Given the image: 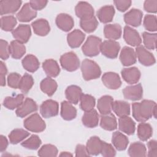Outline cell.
<instances>
[{"instance_id":"obj_33","label":"cell","mask_w":157,"mask_h":157,"mask_svg":"<svg viewBox=\"0 0 157 157\" xmlns=\"http://www.w3.org/2000/svg\"><path fill=\"white\" fill-rule=\"evenodd\" d=\"M102 140L98 136L91 137L86 143V149L90 155H98L101 153Z\"/></svg>"},{"instance_id":"obj_24","label":"cell","mask_w":157,"mask_h":157,"mask_svg":"<svg viewBox=\"0 0 157 157\" xmlns=\"http://www.w3.org/2000/svg\"><path fill=\"white\" fill-rule=\"evenodd\" d=\"M119 129L128 135H132L136 130V123L128 116L120 117L118 120Z\"/></svg>"},{"instance_id":"obj_14","label":"cell","mask_w":157,"mask_h":157,"mask_svg":"<svg viewBox=\"0 0 157 157\" xmlns=\"http://www.w3.org/2000/svg\"><path fill=\"white\" fill-rule=\"evenodd\" d=\"M143 17L142 12L137 9H132L124 15V21L128 25L134 27L141 25Z\"/></svg>"},{"instance_id":"obj_42","label":"cell","mask_w":157,"mask_h":157,"mask_svg":"<svg viewBox=\"0 0 157 157\" xmlns=\"http://www.w3.org/2000/svg\"><path fill=\"white\" fill-rule=\"evenodd\" d=\"M80 26L82 29L87 33H93L98 26V21L94 16L90 18L80 19Z\"/></svg>"},{"instance_id":"obj_44","label":"cell","mask_w":157,"mask_h":157,"mask_svg":"<svg viewBox=\"0 0 157 157\" xmlns=\"http://www.w3.org/2000/svg\"><path fill=\"white\" fill-rule=\"evenodd\" d=\"M17 23L16 18L12 15L4 16L1 18V28L5 31H12Z\"/></svg>"},{"instance_id":"obj_49","label":"cell","mask_w":157,"mask_h":157,"mask_svg":"<svg viewBox=\"0 0 157 157\" xmlns=\"http://www.w3.org/2000/svg\"><path fill=\"white\" fill-rule=\"evenodd\" d=\"M143 25L145 29L153 32L157 29L156 17L154 15H147L144 17Z\"/></svg>"},{"instance_id":"obj_53","label":"cell","mask_w":157,"mask_h":157,"mask_svg":"<svg viewBox=\"0 0 157 157\" xmlns=\"http://www.w3.org/2000/svg\"><path fill=\"white\" fill-rule=\"evenodd\" d=\"M117 9L120 12H124L128 10L131 5L130 0H115L113 1Z\"/></svg>"},{"instance_id":"obj_28","label":"cell","mask_w":157,"mask_h":157,"mask_svg":"<svg viewBox=\"0 0 157 157\" xmlns=\"http://www.w3.org/2000/svg\"><path fill=\"white\" fill-rule=\"evenodd\" d=\"M113 99L109 95H104L101 97L97 104V107L101 115H105L111 113Z\"/></svg>"},{"instance_id":"obj_39","label":"cell","mask_w":157,"mask_h":157,"mask_svg":"<svg viewBox=\"0 0 157 157\" xmlns=\"http://www.w3.org/2000/svg\"><path fill=\"white\" fill-rule=\"evenodd\" d=\"M24 101V96L19 94L16 96H7L3 101V105L9 110L17 109Z\"/></svg>"},{"instance_id":"obj_47","label":"cell","mask_w":157,"mask_h":157,"mask_svg":"<svg viewBox=\"0 0 157 157\" xmlns=\"http://www.w3.org/2000/svg\"><path fill=\"white\" fill-rule=\"evenodd\" d=\"M143 42L146 49L155 50L156 48V41L157 34L156 33H149L144 32L142 34Z\"/></svg>"},{"instance_id":"obj_58","label":"cell","mask_w":157,"mask_h":157,"mask_svg":"<svg viewBox=\"0 0 157 157\" xmlns=\"http://www.w3.org/2000/svg\"><path fill=\"white\" fill-rule=\"evenodd\" d=\"M8 144L9 142L7 138L4 136L1 135L0 136V150L1 152H3L6 150L8 146Z\"/></svg>"},{"instance_id":"obj_29","label":"cell","mask_w":157,"mask_h":157,"mask_svg":"<svg viewBox=\"0 0 157 157\" xmlns=\"http://www.w3.org/2000/svg\"><path fill=\"white\" fill-rule=\"evenodd\" d=\"M112 142L114 147L118 151L124 150L129 144L128 138L120 131L113 132Z\"/></svg>"},{"instance_id":"obj_15","label":"cell","mask_w":157,"mask_h":157,"mask_svg":"<svg viewBox=\"0 0 157 157\" xmlns=\"http://www.w3.org/2000/svg\"><path fill=\"white\" fill-rule=\"evenodd\" d=\"M120 60L123 66H129L136 63L137 56L135 50L129 47H124L120 54Z\"/></svg>"},{"instance_id":"obj_51","label":"cell","mask_w":157,"mask_h":157,"mask_svg":"<svg viewBox=\"0 0 157 157\" xmlns=\"http://www.w3.org/2000/svg\"><path fill=\"white\" fill-rule=\"evenodd\" d=\"M100 153L105 157H113L116 155V151L111 144L102 141Z\"/></svg>"},{"instance_id":"obj_56","label":"cell","mask_w":157,"mask_h":157,"mask_svg":"<svg viewBox=\"0 0 157 157\" xmlns=\"http://www.w3.org/2000/svg\"><path fill=\"white\" fill-rule=\"evenodd\" d=\"M48 1H44V0H31L29 1V4L31 7L34 10H40L42 9H44Z\"/></svg>"},{"instance_id":"obj_8","label":"cell","mask_w":157,"mask_h":157,"mask_svg":"<svg viewBox=\"0 0 157 157\" xmlns=\"http://www.w3.org/2000/svg\"><path fill=\"white\" fill-rule=\"evenodd\" d=\"M135 52L139 61L142 65L150 66L155 63L156 60L153 55L147 50V49H146L144 46H137Z\"/></svg>"},{"instance_id":"obj_36","label":"cell","mask_w":157,"mask_h":157,"mask_svg":"<svg viewBox=\"0 0 157 157\" xmlns=\"http://www.w3.org/2000/svg\"><path fill=\"white\" fill-rule=\"evenodd\" d=\"M40 87L42 92L49 96H52L55 93L58 85L55 80L48 77L41 81Z\"/></svg>"},{"instance_id":"obj_10","label":"cell","mask_w":157,"mask_h":157,"mask_svg":"<svg viewBox=\"0 0 157 157\" xmlns=\"http://www.w3.org/2000/svg\"><path fill=\"white\" fill-rule=\"evenodd\" d=\"M124 98L130 101H138L142 98L143 88L140 83L126 86L123 90Z\"/></svg>"},{"instance_id":"obj_43","label":"cell","mask_w":157,"mask_h":157,"mask_svg":"<svg viewBox=\"0 0 157 157\" xmlns=\"http://www.w3.org/2000/svg\"><path fill=\"white\" fill-rule=\"evenodd\" d=\"M80 101V107L84 112H88L94 109L96 100L93 96L87 94H82Z\"/></svg>"},{"instance_id":"obj_32","label":"cell","mask_w":157,"mask_h":157,"mask_svg":"<svg viewBox=\"0 0 157 157\" xmlns=\"http://www.w3.org/2000/svg\"><path fill=\"white\" fill-rule=\"evenodd\" d=\"M101 127L107 131H113L117 128V122L115 115L112 113L101 115L100 120Z\"/></svg>"},{"instance_id":"obj_20","label":"cell","mask_w":157,"mask_h":157,"mask_svg":"<svg viewBox=\"0 0 157 157\" xmlns=\"http://www.w3.org/2000/svg\"><path fill=\"white\" fill-rule=\"evenodd\" d=\"M37 16V12L30 6L29 3H25L20 11L17 13V18L21 22H28Z\"/></svg>"},{"instance_id":"obj_11","label":"cell","mask_w":157,"mask_h":157,"mask_svg":"<svg viewBox=\"0 0 157 157\" xmlns=\"http://www.w3.org/2000/svg\"><path fill=\"white\" fill-rule=\"evenodd\" d=\"M12 34L16 40L25 44L31 36V27L28 25H20L12 31Z\"/></svg>"},{"instance_id":"obj_41","label":"cell","mask_w":157,"mask_h":157,"mask_svg":"<svg viewBox=\"0 0 157 157\" xmlns=\"http://www.w3.org/2000/svg\"><path fill=\"white\" fill-rule=\"evenodd\" d=\"M29 132L23 129H15L12 130L9 134V141L12 144H17L23 141L28 136Z\"/></svg>"},{"instance_id":"obj_23","label":"cell","mask_w":157,"mask_h":157,"mask_svg":"<svg viewBox=\"0 0 157 157\" xmlns=\"http://www.w3.org/2000/svg\"><path fill=\"white\" fill-rule=\"evenodd\" d=\"M99 116L98 112L93 109L91 110L85 112L82 118L83 124L89 128H93L98 125Z\"/></svg>"},{"instance_id":"obj_27","label":"cell","mask_w":157,"mask_h":157,"mask_svg":"<svg viewBox=\"0 0 157 157\" xmlns=\"http://www.w3.org/2000/svg\"><path fill=\"white\" fill-rule=\"evenodd\" d=\"M32 28L36 34L40 36H45L50 31V27L48 21L44 18L35 20L31 23Z\"/></svg>"},{"instance_id":"obj_13","label":"cell","mask_w":157,"mask_h":157,"mask_svg":"<svg viewBox=\"0 0 157 157\" xmlns=\"http://www.w3.org/2000/svg\"><path fill=\"white\" fill-rule=\"evenodd\" d=\"M103 84L109 89L117 90L121 85V81L119 75L115 72H105L102 76Z\"/></svg>"},{"instance_id":"obj_18","label":"cell","mask_w":157,"mask_h":157,"mask_svg":"<svg viewBox=\"0 0 157 157\" xmlns=\"http://www.w3.org/2000/svg\"><path fill=\"white\" fill-rule=\"evenodd\" d=\"M123 80L129 84L137 83L140 78V72L136 67L124 68L121 71Z\"/></svg>"},{"instance_id":"obj_2","label":"cell","mask_w":157,"mask_h":157,"mask_svg":"<svg viewBox=\"0 0 157 157\" xmlns=\"http://www.w3.org/2000/svg\"><path fill=\"white\" fill-rule=\"evenodd\" d=\"M80 69L83 78L87 81L98 78L101 74V70L99 65L91 59H84L82 62Z\"/></svg>"},{"instance_id":"obj_37","label":"cell","mask_w":157,"mask_h":157,"mask_svg":"<svg viewBox=\"0 0 157 157\" xmlns=\"http://www.w3.org/2000/svg\"><path fill=\"white\" fill-rule=\"evenodd\" d=\"M128 153L131 157H144L147 155L145 145L140 142H135L131 144L128 148Z\"/></svg>"},{"instance_id":"obj_31","label":"cell","mask_w":157,"mask_h":157,"mask_svg":"<svg viewBox=\"0 0 157 157\" xmlns=\"http://www.w3.org/2000/svg\"><path fill=\"white\" fill-rule=\"evenodd\" d=\"M42 68L45 74L50 77H56L60 72L58 63L53 59H48L42 63Z\"/></svg>"},{"instance_id":"obj_34","label":"cell","mask_w":157,"mask_h":157,"mask_svg":"<svg viewBox=\"0 0 157 157\" xmlns=\"http://www.w3.org/2000/svg\"><path fill=\"white\" fill-rule=\"evenodd\" d=\"M112 110L119 117H126L130 114V105L124 101H115L112 104Z\"/></svg>"},{"instance_id":"obj_16","label":"cell","mask_w":157,"mask_h":157,"mask_svg":"<svg viewBox=\"0 0 157 157\" xmlns=\"http://www.w3.org/2000/svg\"><path fill=\"white\" fill-rule=\"evenodd\" d=\"M22 1L20 0H3L0 1V13L1 15L13 13L20 7Z\"/></svg>"},{"instance_id":"obj_45","label":"cell","mask_w":157,"mask_h":157,"mask_svg":"<svg viewBox=\"0 0 157 157\" xmlns=\"http://www.w3.org/2000/svg\"><path fill=\"white\" fill-rule=\"evenodd\" d=\"M34 85L33 77L29 74H25L21 78L19 89L23 93H27Z\"/></svg>"},{"instance_id":"obj_26","label":"cell","mask_w":157,"mask_h":157,"mask_svg":"<svg viewBox=\"0 0 157 157\" xmlns=\"http://www.w3.org/2000/svg\"><path fill=\"white\" fill-rule=\"evenodd\" d=\"M82 94V89L77 85H70L65 90V95L67 101L72 104H77L80 101Z\"/></svg>"},{"instance_id":"obj_25","label":"cell","mask_w":157,"mask_h":157,"mask_svg":"<svg viewBox=\"0 0 157 157\" xmlns=\"http://www.w3.org/2000/svg\"><path fill=\"white\" fill-rule=\"evenodd\" d=\"M122 33L121 27L119 24H108L104 28V34L109 40H117L120 38Z\"/></svg>"},{"instance_id":"obj_55","label":"cell","mask_w":157,"mask_h":157,"mask_svg":"<svg viewBox=\"0 0 157 157\" xmlns=\"http://www.w3.org/2000/svg\"><path fill=\"white\" fill-rule=\"evenodd\" d=\"M148 154L149 157H156L157 156V143L155 140H150L148 144Z\"/></svg>"},{"instance_id":"obj_52","label":"cell","mask_w":157,"mask_h":157,"mask_svg":"<svg viewBox=\"0 0 157 157\" xmlns=\"http://www.w3.org/2000/svg\"><path fill=\"white\" fill-rule=\"evenodd\" d=\"M0 55L1 58L3 60H6L9 58L10 53V45L6 40L3 39L0 40Z\"/></svg>"},{"instance_id":"obj_19","label":"cell","mask_w":157,"mask_h":157,"mask_svg":"<svg viewBox=\"0 0 157 157\" xmlns=\"http://www.w3.org/2000/svg\"><path fill=\"white\" fill-rule=\"evenodd\" d=\"M56 26L62 31L67 32L72 29L74 26V21L72 17L67 14L61 13L57 15L55 20Z\"/></svg>"},{"instance_id":"obj_21","label":"cell","mask_w":157,"mask_h":157,"mask_svg":"<svg viewBox=\"0 0 157 157\" xmlns=\"http://www.w3.org/2000/svg\"><path fill=\"white\" fill-rule=\"evenodd\" d=\"M85 38V34L79 29H75L67 36L68 45L72 48H77L81 45Z\"/></svg>"},{"instance_id":"obj_48","label":"cell","mask_w":157,"mask_h":157,"mask_svg":"<svg viewBox=\"0 0 157 157\" xmlns=\"http://www.w3.org/2000/svg\"><path fill=\"white\" fill-rule=\"evenodd\" d=\"M38 155L42 157L56 156L58 155V149L53 145L45 144L39 149Z\"/></svg>"},{"instance_id":"obj_54","label":"cell","mask_w":157,"mask_h":157,"mask_svg":"<svg viewBox=\"0 0 157 157\" xmlns=\"http://www.w3.org/2000/svg\"><path fill=\"white\" fill-rule=\"evenodd\" d=\"M144 8L149 13H155L157 12V0H147L144 2Z\"/></svg>"},{"instance_id":"obj_46","label":"cell","mask_w":157,"mask_h":157,"mask_svg":"<svg viewBox=\"0 0 157 157\" xmlns=\"http://www.w3.org/2000/svg\"><path fill=\"white\" fill-rule=\"evenodd\" d=\"M42 141L38 136L33 134L21 143V146L29 150H37L39 148Z\"/></svg>"},{"instance_id":"obj_57","label":"cell","mask_w":157,"mask_h":157,"mask_svg":"<svg viewBox=\"0 0 157 157\" xmlns=\"http://www.w3.org/2000/svg\"><path fill=\"white\" fill-rule=\"evenodd\" d=\"M75 156H90L86 147L82 144H78L76 146L75 150Z\"/></svg>"},{"instance_id":"obj_1","label":"cell","mask_w":157,"mask_h":157,"mask_svg":"<svg viewBox=\"0 0 157 157\" xmlns=\"http://www.w3.org/2000/svg\"><path fill=\"white\" fill-rule=\"evenodd\" d=\"M132 116L139 122H145L152 117L156 118V104L151 100L144 99L132 104Z\"/></svg>"},{"instance_id":"obj_60","label":"cell","mask_w":157,"mask_h":157,"mask_svg":"<svg viewBox=\"0 0 157 157\" xmlns=\"http://www.w3.org/2000/svg\"><path fill=\"white\" fill-rule=\"evenodd\" d=\"M0 83L1 86H4L6 85V76L0 75Z\"/></svg>"},{"instance_id":"obj_3","label":"cell","mask_w":157,"mask_h":157,"mask_svg":"<svg viewBox=\"0 0 157 157\" xmlns=\"http://www.w3.org/2000/svg\"><path fill=\"white\" fill-rule=\"evenodd\" d=\"M101 38L95 36H90L83 44L82 50L83 54L89 57L97 56L101 52L102 44Z\"/></svg>"},{"instance_id":"obj_35","label":"cell","mask_w":157,"mask_h":157,"mask_svg":"<svg viewBox=\"0 0 157 157\" xmlns=\"http://www.w3.org/2000/svg\"><path fill=\"white\" fill-rule=\"evenodd\" d=\"M23 68L29 72H36L39 67V61L33 55H28L21 61Z\"/></svg>"},{"instance_id":"obj_12","label":"cell","mask_w":157,"mask_h":157,"mask_svg":"<svg viewBox=\"0 0 157 157\" xmlns=\"http://www.w3.org/2000/svg\"><path fill=\"white\" fill-rule=\"evenodd\" d=\"M123 38L128 44L132 47L139 46L142 43L139 33L136 29L128 25L124 28Z\"/></svg>"},{"instance_id":"obj_30","label":"cell","mask_w":157,"mask_h":157,"mask_svg":"<svg viewBox=\"0 0 157 157\" xmlns=\"http://www.w3.org/2000/svg\"><path fill=\"white\" fill-rule=\"evenodd\" d=\"M61 116L64 120L70 121L77 116V110L69 101H64L61 104Z\"/></svg>"},{"instance_id":"obj_40","label":"cell","mask_w":157,"mask_h":157,"mask_svg":"<svg viewBox=\"0 0 157 157\" xmlns=\"http://www.w3.org/2000/svg\"><path fill=\"white\" fill-rule=\"evenodd\" d=\"M26 53L25 45L16 40H12L10 44V53L14 59L21 58Z\"/></svg>"},{"instance_id":"obj_50","label":"cell","mask_w":157,"mask_h":157,"mask_svg":"<svg viewBox=\"0 0 157 157\" xmlns=\"http://www.w3.org/2000/svg\"><path fill=\"white\" fill-rule=\"evenodd\" d=\"M21 76L16 72H12L7 76V85L10 88L17 89L19 88Z\"/></svg>"},{"instance_id":"obj_22","label":"cell","mask_w":157,"mask_h":157,"mask_svg":"<svg viewBox=\"0 0 157 157\" xmlns=\"http://www.w3.org/2000/svg\"><path fill=\"white\" fill-rule=\"evenodd\" d=\"M115 12V9L113 6L107 5L98 10L97 12V17L101 23H108L113 20Z\"/></svg>"},{"instance_id":"obj_17","label":"cell","mask_w":157,"mask_h":157,"mask_svg":"<svg viewBox=\"0 0 157 157\" xmlns=\"http://www.w3.org/2000/svg\"><path fill=\"white\" fill-rule=\"evenodd\" d=\"M75 12L77 17L80 19H84L94 16V9L87 2L80 1L75 7Z\"/></svg>"},{"instance_id":"obj_6","label":"cell","mask_w":157,"mask_h":157,"mask_svg":"<svg viewBox=\"0 0 157 157\" xmlns=\"http://www.w3.org/2000/svg\"><path fill=\"white\" fill-rule=\"evenodd\" d=\"M120 50L118 42L113 40H106L102 42L101 45V52L105 57L115 59L117 57Z\"/></svg>"},{"instance_id":"obj_59","label":"cell","mask_w":157,"mask_h":157,"mask_svg":"<svg viewBox=\"0 0 157 157\" xmlns=\"http://www.w3.org/2000/svg\"><path fill=\"white\" fill-rule=\"evenodd\" d=\"M7 73V67H6V64L2 61H1V64H0V75L6 76Z\"/></svg>"},{"instance_id":"obj_38","label":"cell","mask_w":157,"mask_h":157,"mask_svg":"<svg viewBox=\"0 0 157 157\" xmlns=\"http://www.w3.org/2000/svg\"><path fill=\"white\" fill-rule=\"evenodd\" d=\"M137 136L142 141H147L153 134L151 126L147 123L140 122L137 126Z\"/></svg>"},{"instance_id":"obj_4","label":"cell","mask_w":157,"mask_h":157,"mask_svg":"<svg viewBox=\"0 0 157 157\" xmlns=\"http://www.w3.org/2000/svg\"><path fill=\"white\" fill-rule=\"evenodd\" d=\"M23 125L26 129L34 132H42L46 128L45 121L38 113H34L26 118Z\"/></svg>"},{"instance_id":"obj_61","label":"cell","mask_w":157,"mask_h":157,"mask_svg":"<svg viewBox=\"0 0 157 157\" xmlns=\"http://www.w3.org/2000/svg\"><path fill=\"white\" fill-rule=\"evenodd\" d=\"M60 156H72V154L67 151H63L59 154Z\"/></svg>"},{"instance_id":"obj_7","label":"cell","mask_w":157,"mask_h":157,"mask_svg":"<svg viewBox=\"0 0 157 157\" xmlns=\"http://www.w3.org/2000/svg\"><path fill=\"white\" fill-rule=\"evenodd\" d=\"M59 112L58 103L52 99H48L42 103L40 106V113L45 118L56 116Z\"/></svg>"},{"instance_id":"obj_9","label":"cell","mask_w":157,"mask_h":157,"mask_svg":"<svg viewBox=\"0 0 157 157\" xmlns=\"http://www.w3.org/2000/svg\"><path fill=\"white\" fill-rule=\"evenodd\" d=\"M37 110V105L36 102L31 98H27L16 109L15 113L17 117L24 118L28 115L36 112Z\"/></svg>"},{"instance_id":"obj_5","label":"cell","mask_w":157,"mask_h":157,"mask_svg":"<svg viewBox=\"0 0 157 157\" xmlns=\"http://www.w3.org/2000/svg\"><path fill=\"white\" fill-rule=\"evenodd\" d=\"M59 61L62 67L67 71H75L80 66V60L77 55L73 52H67L62 55Z\"/></svg>"}]
</instances>
